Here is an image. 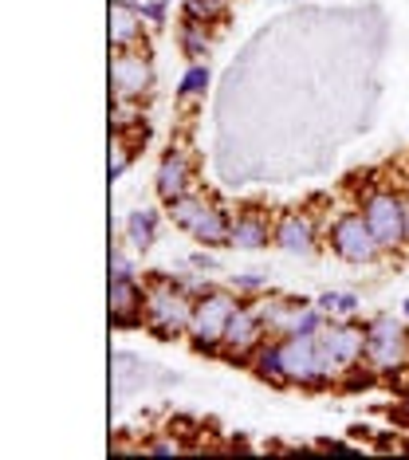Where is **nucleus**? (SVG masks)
<instances>
[{
    "mask_svg": "<svg viewBox=\"0 0 409 460\" xmlns=\"http://www.w3.org/2000/svg\"><path fill=\"white\" fill-rule=\"evenodd\" d=\"M170 217L197 244H228V236H233V217L213 197H201V193L177 197V201H170Z\"/></svg>",
    "mask_w": 409,
    "mask_h": 460,
    "instance_id": "f257e3e1",
    "label": "nucleus"
},
{
    "mask_svg": "<svg viewBox=\"0 0 409 460\" xmlns=\"http://www.w3.org/2000/svg\"><path fill=\"white\" fill-rule=\"evenodd\" d=\"M276 347H280V366L288 385L315 390V385H327L334 378L319 350V334H283V339H276Z\"/></svg>",
    "mask_w": 409,
    "mask_h": 460,
    "instance_id": "f03ea898",
    "label": "nucleus"
},
{
    "mask_svg": "<svg viewBox=\"0 0 409 460\" xmlns=\"http://www.w3.org/2000/svg\"><path fill=\"white\" fill-rule=\"evenodd\" d=\"M193 303L197 299H189V291L165 284V279L154 288H146V327H150L157 339H173V334L189 331Z\"/></svg>",
    "mask_w": 409,
    "mask_h": 460,
    "instance_id": "7ed1b4c3",
    "label": "nucleus"
},
{
    "mask_svg": "<svg viewBox=\"0 0 409 460\" xmlns=\"http://www.w3.org/2000/svg\"><path fill=\"white\" fill-rule=\"evenodd\" d=\"M240 303L228 296V291H201L193 303V319H189V339H193L197 350H217L225 347V331H228V319Z\"/></svg>",
    "mask_w": 409,
    "mask_h": 460,
    "instance_id": "20e7f679",
    "label": "nucleus"
},
{
    "mask_svg": "<svg viewBox=\"0 0 409 460\" xmlns=\"http://www.w3.org/2000/svg\"><path fill=\"white\" fill-rule=\"evenodd\" d=\"M331 248L334 256L346 260V264H374L378 256H382V244H378L370 221H366V213H339L331 225Z\"/></svg>",
    "mask_w": 409,
    "mask_h": 460,
    "instance_id": "39448f33",
    "label": "nucleus"
},
{
    "mask_svg": "<svg viewBox=\"0 0 409 460\" xmlns=\"http://www.w3.org/2000/svg\"><path fill=\"white\" fill-rule=\"evenodd\" d=\"M366 362L374 370H402V366H409V331L402 319L378 315L366 327Z\"/></svg>",
    "mask_w": 409,
    "mask_h": 460,
    "instance_id": "423d86ee",
    "label": "nucleus"
},
{
    "mask_svg": "<svg viewBox=\"0 0 409 460\" xmlns=\"http://www.w3.org/2000/svg\"><path fill=\"white\" fill-rule=\"evenodd\" d=\"M362 213H366V221H370L378 244H382V252H397L402 244H409V236H405V201L397 193L374 190L362 201Z\"/></svg>",
    "mask_w": 409,
    "mask_h": 460,
    "instance_id": "0eeeda50",
    "label": "nucleus"
},
{
    "mask_svg": "<svg viewBox=\"0 0 409 460\" xmlns=\"http://www.w3.org/2000/svg\"><path fill=\"white\" fill-rule=\"evenodd\" d=\"M319 350H323V358H327L331 374L354 370V366L366 358V327H359V323H351V319L331 323V327L319 331Z\"/></svg>",
    "mask_w": 409,
    "mask_h": 460,
    "instance_id": "6e6552de",
    "label": "nucleus"
},
{
    "mask_svg": "<svg viewBox=\"0 0 409 460\" xmlns=\"http://www.w3.org/2000/svg\"><path fill=\"white\" fill-rule=\"evenodd\" d=\"M111 87H114V99L142 102V95H150V91H154V64H150V56L138 51V48L114 51V59H111Z\"/></svg>",
    "mask_w": 409,
    "mask_h": 460,
    "instance_id": "1a4fd4ad",
    "label": "nucleus"
},
{
    "mask_svg": "<svg viewBox=\"0 0 409 460\" xmlns=\"http://www.w3.org/2000/svg\"><path fill=\"white\" fill-rule=\"evenodd\" d=\"M268 342V323L260 315V307H240L233 311V319H228V331H225V350L228 358H252L260 347Z\"/></svg>",
    "mask_w": 409,
    "mask_h": 460,
    "instance_id": "9d476101",
    "label": "nucleus"
},
{
    "mask_svg": "<svg viewBox=\"0 0 409 460\" xmlns=\"http://www.w3.org/2000/svg\"><path fill=\"white\" fill-rule=\"evenodd\" d=\"M111 319L114 327L146 323V288L138 279H111Z\"/></svg>",
    "mask_w": 409,
    "mask_h": 460,
    "instance_id": "9b49d317",
    "label": "nucleus"
},
{
    "mask_svg": "<svg viewBox=\"0 0 409 460\" xmlns=\"http://www.w3.org/2000/svg\"><path fill=\"white\" fill-rule=\"evenodd\" d=\"M276 244L283 248L288 256H315V221L307 213H283L276 221Z\"/></svg>",
    "mask_w": 409,
    "mask_h": 460,
    "instance_id": "f8f14e48",
    "label": "nucleus"
},
{
    "mask_svg": "<svg viewBox=\"0 0 409 460\" xmlns=\"http://www.w3.org/2000/svg\"><path fill=\"white\" fill-rule=\"evenodd\" d=\"M154 185H157V197H162L165 205L177 201V197H185L189 190H193V165H189V158H185L182 150H170V154L162 158Z\"/></svg>",
    "mask_w": 409,
    "mask_h": 460,
    "instance_id": "ddd939ff",
    "label": "nucleus"
},
{
    "mask_svg": "<svg viewBox=\"0 0 409 460\" xmlns=\"http://www.w3.org/2000/svg\"><path fill=\"white\" fill-rule=\"evenodd\" d=\"M146 32V16L138 4L130 0H111V48L126 51V48H138Z\"/></svg>",
    "mask_w": 409,
    "mask_h": 460,
    "instance_id": "4468645a",
    "label": "nucleus"
},
{
    "mask_svg": "<svg viewBox=\"0 0 409 460\" xmlns=\"http://www.w3.org/2000/svg\"><path fill=\"white\" fill-rule=\"evenodd\" d=\"M268 240H276V225L268 221L260 208H248V213H236L233 221V236L228 244L233 248H268Z\"/></svg>",
    "mask_w": 409,
    "mask_h": 460,
    "instance_id": "2eb2a0df",
    "label": "nucleus"
},
{
    "mask_svg": "<svg viewBox=\"0 0 409 460\" xmlns=\"http://www.w3.org/2000/svg\"><path fill=\"white\" fill-rule=\"evenodd\" d=\"M126 240H130L138 252L154 248V240H157V213L154 208H134V213L126 217Z\"/></svg>",
    "mask_w": 409,
    "mask_h": 460,
    "instance_id": "dca6fc26",
    "label": "nucleus"
},
{
    "mask_svg": "<svg viewBox=\"0 0 409 460\" xmlns=\"http://www.w3.org/2000/svg\"><path fill=\"white\" fill-rule=\"evenodd\" d=\"M146 370H150V366L142 358H134V354H114V390H119V397H126L134 385H142Z\"/></svg>",
    "mask_w": 409,
    "mask_h": 460,
    "instance_id": "f3484780",
    "label": "nucleus"
},
{
    "mask_svg": "<svg viewBox=\"0 0 409 460\" xmlns=\"http://www.w3.org/2000/svg\"><path fill=\"white\" fill-rule=\"evenodd\" d=\"M252 370H256L260 378H268L271 385H288V378H283V366H280V347H276V342H264V347L252 354Z\"/></svg>",
    "mask_w": 409,
    "mask_h": 460,
    "instance_id": "a211bd4d",
    "label": "nucleus"
},
{
    "mask_svg": "<svg viewBox=\"0 0 409 460\" xmlns=\"http://www.w3.org/2000/svg\"><path fill=\"white\" fill-rule=\"evenodd\" d=\"M177 40H182V51H185L189 59H201L205 51H209V36H205L201 20H189L185 16V24H182V32H177Z\"/></svg>",
    "mask_w": 409,
    "mask_h": 460,
    "instance_id": "6ab92c4d",
    "label": "nucleus"
},
{
    "mask_svg": "<svg viewBox=\"0 0 409 460\" xmlns=\"http://www.w3.org/2000/svg\"><path fill=\"white\" fill-rule=\"evenodd\" d=\"M315 307H319L323 315H331V319H351L354 311L362 307V303L354 299V296H342V291H327V296L315 303Z\"/></svg>",
    "mask_w": 409,
    "mask_h": 460,
    "instance_id": "aec40b11",
    "label": "nucleus"
},
{
    "mask_svg": "<svg viewBox=\"0 0 409 460\" xmlns=\"http://www.w3.org/2000/svg\"><path fill=\"white\" fill-rule=\"evenodd\" d=\"M220 4H225V0H185V16L189 20H217L220 16Z\"/></svg>",
    "mask_w": 409,
    "mask_h": 460,
    "instance_id": "412c9836",
    "label": "nucleus"
},
{
    "mask_svg": "<svg viewBox=\"0 0 409 460\" xmlns=\"http://www.w3.org/2000/svg\"><path fill=\"white\" fill-rule=\"evenodd\" d=\"M126 165H130V146H126L122 134H114V158H111V177L114 181L126 173Z\"/></svg>",
    "mask_w": 409,
    "mask_h": 460,
    "instance_id": "4be33fe9",
    "label": "nucleus"
},
{
    "mask_svg": "<svg viewBox=\"0 0 409 460\" xmlns=\"http://www.w3.org/2000/svg\"><path fill=\"white\" fill-rule=\"evenodd\" d=\"M205 87H209V71L205 67H193L185 75V83H182V95H205Z\"/></svg>",
    "mask_w": 409,
    "mask_h": 460,
    "instance_id": "5701e85b",
    "label": "nucleus"
},
{
    "mask_svg": "<svg viewBox=\"0 0 409 460\" xmlns=\"http://www.w3.org/2000/svg\"><path fill=\"white\" fill-rule=\"evenodd\" d=\"M111 279H134V264H130V256H126L122 248H114L111 252Z\"/></svg>",
    "mask_w": 409,
    "mask_h": 460,
    "instance_id": "b1692460",
    "label": "nucleus"
},
{
    "mask_svg": "<svg viewBox=\"0 0 409 460\" xmlns=\"http://www.w3.org/2000/svg\"><path fill=\"white\" fill-rule=\"evenodd\" d=\"M138 8H142V16H146V20H162L165 0H138Z\"/></svg>",
    "mask_w": 409,
    "mask_h": 460,
    "instance_id": "393cba45",
    "label": "nucleus"
},
{
    "mask_svg": "<svg viewBox=\"0 0 409 460\" xmlns=\"http://www.w3.org/2000/svg\"><path fill=\"white\" fill-rule=\"evenodd\" d=\"M146 448H150V453H182V445H177V441H165V437H162V441H150Z\"/></svg>",
    "mask_w": 409,
    "mask_h": 460,
    "instance_id": "a878e982",
    "label": "nucleus"
},
{
    "mask_svg": "<svg viewBox=\"0 0 409 460\" xmlns=\"http://www.w3.org/2000/svg\"><path fill=\"white\" fill-rule=\"evenodd\" d=\"M405 236H409V201H405Z\"/></svg>",
    "mask_w": 409,
    "mask_h": 460,
    "instance_id": "bb28decb",
    "label": "nucleus"
},
{
    "mask_svg": "<svg viewBox=\"0 0 409 460\" xmlns=\"http://www.w3.org/2000/svg\"><path fill=\"white\" fill-rule=\"evenodd\" d=\"M405 405H409V394H405Z\"/></svg>",
    "mask_w": 409,
    "mask_h": 460,
    "instance_id": "cd10ccee",
    "label": "nucleus"
},
{
    "mask_svg": "<svg viewBox=\"0 0 409 460\" xmlns=\"http://www.w3.org/2000/svg\"><path fill=\"white\" fill-rule=\"evenodd\" d=\"M405 311H409V303H405Z\"/></svg>",
    "mask_w": 409,
    "mask_h": 460,
    "instance_id": "c85d7f7f",
    "label": "nucleus"
}]
</instances>
